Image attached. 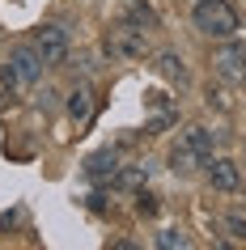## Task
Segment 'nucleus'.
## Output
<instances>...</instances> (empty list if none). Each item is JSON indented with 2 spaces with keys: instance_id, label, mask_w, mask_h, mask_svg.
Returning a JSON list of instances; mask_svg holds the SVG:
<instances>
[{
  "instance_id": "obj_2",
  "label": "nucleus",
  "mask_w": 246,
  "mask_h": 250,
  "mask_svg": "<svg viewBox=\"0 0 246 250\" xmlns=\"http://www.w3.org/2000/svg\"><path fill=\"white\" fill-rule=\"evenodd\" d=\"M102 47H106L111 60H119V64H136V60L149 55V30L132 26L128 17H123V21H115V26H106Z\"/></svg>"
},
{
  "instance_id": "obj_9",
  "label": "nucleus",
  "mask_w": 246,
  "mask_h": 250,
  "mask_svg": "<svg viewBox=\"0 0 246 250\" xmlns=\"http://www.w3.org/2000/svg\"><path fill=\"white\" fill-rule=\"evenodd\" d=\"M85 174H89L93 183H115V174H119V157L111 153V148H102V153H93V157L85 161Z\"/></svg>"
},
{
  "instance_id": "obj_1",
  "label": "nucleus",
  "mask_w": 246,
  "mask_h": 250,
  "mask_svg": "<svg viewBox=\"0 0 246 250\" xmlns=\"http://www.w3.org/2000/svg\"><path fill=\"white\" fill-rule=\"evenodd\" d=\"M212 157V132L204 123H191L187 132H179V140L170 145V170L174 174H191L195 166H204Z\"/></svg>"
},
{
  "instance_id": "obj_7",
  "label": "nucleus",
  "mask_w": 246,
  "mask_h": 250,
  "mask_svg": "<svg viewBox=\"0 0 246 250\" xmlns=\"http://www.w3.org/2000/svg\"><path fill=\"white\" fill-rule=\"evenodd\" d=\"M204 170H208V187H212V191L233 195V191L242 187V166H238V161H229V157H208Z\"/></svg>"
},
{
  "instance_id": "obj_11",
  "label": "nucleus",
  "mask_w": 246,
  "mask_h": 250,
  "mask_svg": "<svg viewBox=\"0 0 246 250\" xmlns=\"http://www.w3.org/2000/svg\"><path fill=\"white\" fill-rule=\"evenodd\" d=\"M128 21L140 30H157V13L144 4V0H128Z\"/></svg>"
},
{
  "instance_id": "obj_5",
  "label": "nucleus",
  "mask_w": 246,
  "mask_h": 250,
  "mask_svg": "<svg viewBox=\"0 0 246 250\" xmlns=\"http://www.w3.org/2000/svg\"><path fill=\"white\" fill-rule=\"evenodd\" d=\"M212 72L221 81H229V85H246V42H238V39L221 42L212 51Z\"/></svg>"
},
{
  "instance_id": "obj_4",
  "label": "nucleus",
  "mask_w": 246,
  "mask_h": 250,
  "mask_svg": "<svg viewBox=\"0 0 246 250\" xmlns=\"http://www.w3.org/2000/svg\"><path fill=\"white\" fill-rule=\"evenodd\" d=\"M43 60H39V51L34 47H13L9 51V60L0 64V85L4 89H13V93H26V89H34L39 85V77H43Z\"/></svg>"
},
{
  "instance_id": "obj_16",
  "label": "nucleus",
  "mask_w": 246,
  "mask_h": 250,
  "mask_svg": "<svg viewBox=\"0 0 246 250\" xmlns=\"http://www.w3.org/2000/svg\"><path fill=\"white\" fill-rule=\"evenodd\" d=\"M55 98H60L55 89H43V93H39V110H51V106H55Z\"/></svg>"
},
{
  "instance_id": "obj_13",
  "label": "nucleus",
  "mask_w": 246,
  "mask_h": 250,
  "mask_svg": "<svg viewBox=\"0 0 246 250\" xmlns=\"http://www.w3.org/2000/svg\"><path fill=\"white\" fill-rule=\"evenodd\" d=\"M225 233H233L238 242H246V212L242 208H233L229 216H225Z\"/></svg>"
},
{
  "instance_id": "obj_12",
  "label": "nucleus",
  "mask_w": 246,
  "mask_h": 250,
  "mask_svg": "<svg viewBox=\"0 0 246 250\" xmlns=\"http://www.w3.org/2000/svg\"><path fill=\"white\" fill-rule=\"evenodd\" d=\"M140 183H149V161H144V166H132V170H119V174H115V187H119V191H136Z\"/></svg>"
},
{
  "instance_id": "obj_3",
  "label": "nucleus",
  "mask_w": 246,
  "mask_h": 250,
  "mask_svg": "<svg viewBox=\"0 0 246 250\" xmlns=\"http://www.w3.org/2000/svg\"><path fill=\"white\" fill-rule=\"evenodd\" d=\"M191 21H195V30L204 39H233L238 26H242L238 21V9H233L229 0H195Z\"/></svg>"
},
{
  "instance_id": "obj_10",
  "label": "nucleus",
  "mask_w": 246,
  "mask_h": 250,
  "mask_svg": "<svg viewBox=\"0 0 246 250\" xmlns=\"http://www.w3.org/2000/svg\"><path fill=\"white\" fill-rule=\"evenodd\" d=\"M89 115H93V89L81 81L77 89L68 93V119L72 123H89Z\"/></svg>"
},
{
  "instance_id": "obj_14",
  "label": "nucleus",
  "mask_w": 246,
  "mask_h": 250,
  "mask_svg": "<svg viewBox=\"0 0 246 250\" xmlns=\"http://www.w3.org/2000/svg\"><path fill=\"white\" fill-rule=\"evenodd\" d=\"M187 242H191V237L182 233V229H161V233H157V246H166V250H170V246H179V250H182Z\"/></svg>"
},
{
  "instance_id": "obj_15",
  "label": "nucleus",
  "mask_w": 246,
  "mask_h": 250,
  "mask_svg": "<svg viewBox=\"0 0 246 250\" xmlns=\"http://www.w3.org/2000/svg\"><path fill=\"white\" fill-rule=\"evenodd\" d=\"M157 208H161V204H157V195H149V191H140V195H136V212H140V216H157Z\"/></svg>"
},
{
  "instance_id": "obj_6",
  "label": "nucleus",
  "mask_w": 246,
  "mask_h": 250,
  "mask_svg": "<svg viewBox=\"0 0 246 250\" xmlns=\"http://www.w3.org/2000/svg\"><path fill=\"white\" fill-rule=\"evenodd\" d=\"M34 51H39V60L47 68H60L68 60V30L55 26V21L39 26V30H34Z\"/></svg>"
},
{
  "instance_id": "obj_8",
  "label": "nucleus",
  "mask_w": 246,
  "mask_h": 250,
  "mask_svg": "<svg viewBox=\"0 0 246 250\" xmlns=\"http://www.w3.org/2000/svg\"><path fill=\"white\" fill-rule=\"evenodd\" d=\"M153 68L170 81V85H187V81H191V68H187V60H182L179 51H157V64Z\"/></svg>"
}]
</instances>
